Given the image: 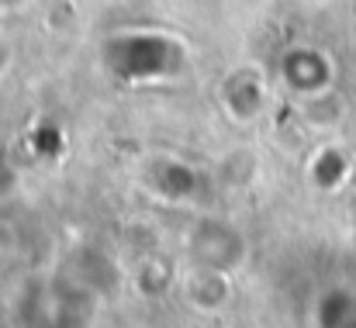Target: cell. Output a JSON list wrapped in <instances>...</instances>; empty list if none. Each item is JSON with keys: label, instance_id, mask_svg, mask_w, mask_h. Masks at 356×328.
I'll list each match as a JSON object with an SVG mask.
<instances>
[{"label": "cell", "instance_id": "6", "mask_svg": "<svg viewBox=\"0 0 356 328\" xmlns=\"http://www.w3.org/2000/svg\"><path fill=\"white\" fill-rule=\"evenodd\" d=\"M315 328H356V287H329L312 304Z\"/></svg>", "mask_w": 356, "mask_h": 328}, {"label": "cell", "instance_id": "9", "mask_svg": "<svg viewBox=\"0 0 356 328\" xmlns=\"http://www.w3.org/2000/svg\"><path fill=\"white\" fill-rule=\"evenodd\" d=\"M152 187L166 197V201H187L194 190H197V177L191 166L184 163H159L156 166V177H152Z\"/></svg>", "mask_w": 356, "mask_h": 328}, {"label": "cell", "instance_id": "11", "mask_svg": "<svg viewBox=\"0 0 356 328\" xmlns=\"http://www.w3.org/2000/svg\"><path fill=\"white\" fill-rule=\"evenodd\" d=\"M159 266H163V259H152V263H142V270H138V280L135 284L149 297H159V294H166L173 287V273H163L159 277Z\"/></svg>", "mask_w": 356, "mask_h": 328}, {"label": "cell", "instance_id": "10", "mask_svg": "<svg viewBox=\"0 0 356 328\" xmlns=\"http://www.w3.org/2000/svg\"><path fill=\"white\" fill-rule=\"evenodd\" d=\"M346 173H350V159H346L339 149H322V152L315 156V163H312V180H315V187H322V190L343 187Z\"/></svg>", "mask_w": 356, "mask_h": 328}, {"label": "cell", "instance_id": "2", "mask_svg": "<svg viewBox=\"0 0 356 328\" xmlns=\"http://www.w3.org/2000/svg\"><path fill=\"white\" fill-rule=\"evenodd\" d=\"M184 49L156 31H131L108 42V63L121 80H159L180 69Z\"/></svg>", "mask_w": 356, "mask_h": 328}, {"label": "cell", "instance_id": "1", "mask_svg": "<svg viewBox=\"0 0 356 328\" xmlns=\"http://www.w3.org/2000/svg\"><path fill=\"white\" fill-rule=\"evenodd\" d=\"M101 294L73 280L70 273L31 277L14 297L17 328H87L97 315Z\"/></svg>", "mask_w": 356, "mask_h": 328}, {"label": "cell", "instance_id": "4", "mask_svg": "<svg viewBox=\"0 0 356 328\" xmlns=\"http://www.w3.org/2000/svg\"><path fill=\"white\" fill-rule=\"evenodd\" d=\"M280 76H284V83L294 94L315 97V94H325L329 90V83H332V63H329L325 52L301 45V49H291L280 59Z\"/></svg>", "mask_w": 356, "mask_h": 328}, {"label": "cell", "instance_id": "3", "mask_svg": "<svg viewBox=\"0 0 356 328\" xmlns=\"http://www.w3.org/2000/svg\"><path fill=\"white\" fill-rule=\"evenodd\" d=\"M187 259L197 270L225 273L232 277L249 259V242L232 221L225 218H201L187 231Z\"/></svg>", "mask_w": 356, "mask_h": 328}, {"label": "cell", "instance_id": "5", "mask_svg": "<svg viewBox=\"0 0 356 328\" xmlns=\"http://www.w3.org/2000/svg\"><path fill=\"white\" fill-rule=\"evenodd\" d=\"M184 297L197 311H222L232 301V284H229L225 273H211V270L191 266V277L184 280Z\"/></svg>", "mask_w": 356, "mask_h": 328}, {"label": "cell", "instance_id": "8", "mask_svg": "<svg viewBox=\"0 0 356 328\" xmlns=\"http://www.w3.org/2000/svg\"><path fill=\"white\" fill-rule=\"evenodd\" d=\"M225 108L236 114L238 121H249L252 114L263 110V83L249 73H238L225 80Z\"/></svg>", "mask_w": 356, "mask_h": 328}, {"label": "cell", "instance_id": "7", "mask_svg": "<svg viewBox=\"0 0 356 328\" xmlns=\"http://www.w3.org/2000/svg\"><path fill=\"white\" fill-rule=\"evenodd\" d=\"M70 277H73V280H80L83 287H90L94 294H101V297L118 284V270L111 266V259H108L101 249H83V252L73 259Z\"/></svg>", "mask_w": 356, "mask_h": 328}]
</instances>
